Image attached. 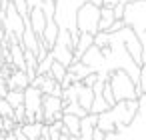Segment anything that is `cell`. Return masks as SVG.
I'll return each mask as SVG.
<instances>
[{"label":"cell","instance_id":"obj_1","mask_svg":"<svg viewBox=\"0 0 146 140\" xmlns=\"http://www.w3.org/2000/svg\"><path fill=\"white\" fill-rule=\"evenodd\" d=\"M108 86L112 88V94H114V100L116 102H122V100H138V90H136V84L134 80L124 72V70H112L108 72Z\"/></svg>","mask_w":146,"mask_h":140},{"label":"cell","instance_id":"obj_2","mask_svg":"<svg viewBox=\"0 0 146 140\" xmlns=\"http://www.w3.org/2000/svg\"><path fill=\"white\" fill-rule=\"evenodd\" d=\"M98 20H100V6H96L92 2L80 4V8L76 10V16H74L76 30L92 34V36L98 32Z\"/></svg>","mask_w":146,"mask_h":140},{"label":"cell","instance_id":"obj_3","mask_svg":"<svg viewBox=\"0 0 146 140\" xmlns=\"http://www.w3.org/2000/svg\"><path fill=\"white\" fill-rule=\"evenodd\" d=\"M122 22H124V26L130 28L134 34L146 32V0H136V2L124 4Z\"/></svg>","mask_w":146,"mask_h":140},{"label":"cell","instance_id":"obj_4","mask_svg":"<svg viewBox=\"0 0 146 140\" xmlns=\"http://www.w3.org/2000/svg\"><path fill=\"white\" fill-rule=\"evenodd\" d=\"M110 116L116 124V134H122L136 118L138 114V100H122V102H116L110 110Z\"/></svg>","mask_w":146,"mask_h":140},{"label":"cell","instance_id":"obj_5","mask_svg":"<svg viewBox=\"0 0 146 140\" xmlns=\"http://www.w3.org/2000/svg\"><path fill=\"white\" fill-rule=\"evenodd\" d=\"M2 30L4 32H8V34H14L18 40L22 38V32H24V18L16 12V8L12 6V4H8L6 6V10H4V20H2Z\"/></svg>","mask_w":146,"mask_h":140},{"label":"cell","instance_id":"obj_6","mask_svg":"<svg viewBox=\"0 0 146 140\" xmlns=\"http://www.w3.org/2000/svg\"><path fill=\"white\" fill-rule=\"evenodd\" d=\"M62 112V98L58 96H42V124H52L54 114Z\"/></svg>","mask_w":146,"mask_h":140},{"label":"cell","instance_id":"obj_7","mask_svg":"<svg viewBox=\"0 0 146 140\" xmlns=\"http://www.w3.org/2000/svg\"><path fill=\"white\" fill-rule=\"evenodd\" d=\"M46 16H44V12H42V8H32L30 12H28V24H30V28H32V32L40 38L42 36V32H44V26H46Z\"/></svg>","mask_w":146,"mask_h":140},{"label":"cell","instance_id":"obj_8","mask_svg":"<svg viewBox=\"0 0 146 140\" xmlns=\"http://www.w3.org/2000/svg\"><path fill=\"white\" fill-rule=\"evenodd\" d=\"M60 134L70 136V138H78L80 134V118L74 114H64L62 116V130Z\"/></svg>","mask_w":146,"mask_h":140},{"label":"cell","instance_id":"obj_9","mask_svg":"<svg viewBox=\"0 0 146 140\" xmlns=\"http://www.w3.org/2000/svg\"><path fill=\"white\" fill-rule=\"evenodd\" d=\"M50 54H52V58H54L56 62H60V64L66 66V68L74 62V52H72L70 48L62 46V44H54V46L50 48Z\"/></svg>","mask_w":146,"mask_h":140},{"label":"cell","instance_id":"obj_10","mask_svg":"<svg viewBox=\"0 0 146 140\" xmlns=\"http://www.w3.org/2000/svg\"><path fill=\"white\" fill-rule=\"evenodd\" d=\"M6 84H8V90H22V92H24V90L30 86V80H28L26 72H22V70H12V74L8 76Z\"/></svg>","mask_w":146,"mask_h":140},{"label":"cell","instance_id":"obj_11","mask_svg":"<svg viewBox=\"0 0 146 140\" xmlns=\"http://www.w3.org/2000/svg\"><path fill=\"white\" fill-rule=\"evenodd\" d=\"M58 32H60V28H58V24L54 22V18H52V20H48V22H46V26H44V32H42V36H40V42L50 50V48L54 46L56 38H58Z\"/></svg>","mask_w":146,"mask_h":140},{"label":"cell","instance_id":"obj_12","mask_svg":"<svg viewBox=\"0 0 146 140\" xmlns=\"http://www.w3.org/2000/svg\"><path fill=\"white\" fill-rule=\"evenodd\" d=\"M94 44V36L92 34H86V32H80L78 34V40H76V46H74V62H80L82 54Z\"/></svg>","mask_w":146,"mask_h":140},{"label":"cell","instance_id":"obj_13","mask_svg":"<svg viewBox=\"0 0 146 140\" xmlns=\"http://www.w3.org/2000/svg\"><path fill=\"white\" fill-rule=\"evenodd\" d=\"M92 100H94V92H92V88H86V86H78V94H76V104L82 108V110H86L88 114H90V106H92Z\"/></svg>","mask_w":146,"mask_h":140},{"label":"cell","instance_id":"obj_14","mask_svg":"<svg viewBox=\"0 0 146 140\" xmlns=\"http://www.w3.org/2000/svg\"><path fill=\"white\" fill-rule=\"evenodd\" d=\"M40 92H42V96H62V88H60V84L56 82V80H52V78H48V76H44V82L40 84V88H38Z\"/></svg>","mask_w":146,"mask_h":140},{"label":"cell","instance_id":"obj_15","mask_svg":"<svg viewBox=\"0 0 146 140\" xmlns=\"http://www.w3.org/2000/svg\"><path fill=\"white\" fill-rule=\"evenodd\" d=\"M68 72L76 78V82H82L88 74H94V70L92 68H88L86 64H82V62H72L70 66H68Z\"/></svg>","mask_w":146,"mask_h":140},{"label":"cell","instance_id":"obj_16","mask_svg":"<svg viewBox=\"0 0 146 140\" xmlns=\"http://www.w3.org/2000/svg\"><path fill=\"white\" fill-rule=\"evenodd\" d=\"M20 130H22V134H24L28 140H40V134H42V122L20 124Z\"/></svg>","mask_w":146,"mask_h":140},{"label":"cell","instance_id":"obj_17","mask_svg":"<svg viewBox=\"0 0 146 140\" xmlns=\"http://www.w3.org/2000/svg\"><path fill=\"white\" fill-rule=\"evenodd\" d=\"M114 22V14H112V8H106V6H100V20H98V32H106Z\"/></svg>","mask_w":146,"mask_h":140},{"label":"cell","instance_id":"obj_18","mask_svg":"<svg viewBox=\"0 0 146 140\" xmlns=\"http://www.w3.org/2000/svg\"><path fill=\"white\" fill-rule=\"evenodd\" d=\"M66 70H68V68H66V66H62V64H60V62H56V60H54V62H52V66H50V70H48V74H46V76H48V78H52V80H56V82H58V84H60V82H62V78H64V76H66Z\"/></svg>","mask_w":146,"mask_h":140},{"label":"cell","instance_id":"obj_19","mask_svg":"<svg viewBox=\"0 0 146 140\" xmlns=\"http://www.w3.org/2000/svg\"><path fill=\"white\" fill-rule=\"evenodd\" d=\"M4 100L12 106V110L18 108V106H24V92L22 90H8V94H6Z\"/></svg>","mask_w":146,"mask_h":140},{"label":"cell","instance_id":"obj_20","mask_svg":"<svg viewBox=\"0 0 146 140\" xmlns=\"http://www.w3.org/2000/svg\"><path fill=\"white\" fill-rule=\"evenodd\" d=\"M62 114H74V116L82 118V116H86L88 112H86V110H82L76 102H62Z\"/></svg>","mask_w":146,"mask_h":140},{"label":"cell","instance_id":"obj_21","mask_svg":"<svg viewBox=\"0 0 146 140\" xmlns=\"http://www.w3.org/2000/svg\"><path fill=\"white\" fill-rule=\"evenodd\" d=\"M110 40H112V36L108 34V32H96L94 34V46L96 48H108L110 46Z\"/></svg>","mask_w":146,"mask_h":140},{"label":"cell","instance_id":"obj_22","mask_svg":"<svg viewBox=\"0 0 146 140\" xmlns=\"http://www.w3.org/2000/svg\"><path fill=\"white\" fill-rule=\"evenodd\" d=\"M52 62H54V58H52V54L48 52V54H46V58H42V60L38 62V66H36V74L46 76V74H48V70H50V66H52Z\"/></svg>","mask_w":146,"mask_h":140},{"label":"cell","instance_id":"obj_23","mask_svg":"<svg viewBox=\"0 0 146 140\" xmlns=\"http://www.w3.org/2000/svg\"><path fill=\"white\" fill-rule=\"evenodd\" d=\"M136 90H138V94H146V64H142V66H140V70H138Z\"/></svg>","mask_w":146,"mask_h":140},{"label":"cell","instance_id":"obj_24","mask_svg":"<svg viewBox=\"0 0 146 140\" xmlns=\"http://www.w3.org/2000/svg\"><path fill=\"white\" fill-rule=\"evenodd\" d=\"M8 2L16 8V12L24 18V20H28V6H26V2L24 0H8Z\"/></svg>","mask_w":146,"mask_h":140},{"label":"cell","instance_id":"obj_25","mask_svg":"<svg viewBox=\"0 0 146 140\" xmlns=\"http://www.w3.org/2000/svg\"><path fill=\"white\" fill-rule=\"evenodd\" d=\"M100 94H102L104 102H106V104H108L110 108H112V106L116 104V100H114V94H112V88L108 86V82H104V86H102V92H100Z\"/></svg>","mask_w":146,"mask_h":140},{"label":"cell","instance_id":"obj_26","mask_svg":"<svg viewBox=\"0 0 146 140\" xmlns=\"http://www.w3.org/2000/svg\"><path fill=\"white\" fill-rule=\"evenodd\" d=\"M12 116H14L12 106H10L4 98H0V118H12Z\"/></svg>","mask_w":146,"mask_h":140},{"label":"cell","instance_id":"obj_27","mask_svg":"<svg viewBox=\"0 0 146 140\" xmlns=\"http://www.w3.org/2000/svg\"><path fill=\"white\" fill-rule=\"evenodd\" d=\"M96 80H98V74L94 72V74H88V76H86L80 84H82V86H86V88H92V86L96 84Z\"/></svg>","mask_w":146,"mask_h":140},{"label":"cell","instance_id":"obj_28","mask_svg":"<svg viewBox=\"0 0 146 140\" xmlns=\"http://www.w3.org/2000/svg\"><path fill=\"white\" fill-rule=\"evenodd\" d=\"M122 28H124V22H122V20H114V22H112V26H110L106 32H108V34H116V32H120Z\"/></svg>","mask_w":146,"mask_h":140},{"label":"cell","instance_id":"obj_29","mask_svg":"<svg viewBox=\"0 0 146 140\" xmlns=\"http://www.w3.org/2000/svg\"><path fill=\"white\" fill-rule=\"evenodd\" d=\"M112 14H114V20H122V16H124V4H116L112 8Z\"/></svg>","mask_w":146,"mask_h":140},{"label":"cell","instance_id":"obj_30","mask_svg":"<svg viewBox=\"0 0 146 140\" xmlns=\"http://www.w3.org/2000/svg\"><path fill=\"white\" fill-rule=\"evenodd\" d=\"M26 2V6H28V12L32 10V8H42V2L44 0H24Z\"/></svg>","mask_w":146,"mask_h":140},{"label":"cell","instance_id":"obj_31","mask_svg":"<svg viewBox=\"0 0 146 140\" xmlns=\"http://www.w3.org/2000/svg\"><path fill=\"white\" fill-rule=\"evenodd\" d=\"M6 94H8V84L6 80H0V98H6Z\"/></svg>","mask_w":146,"mask_h":140},{"label":"cell","instance_id":"obj_32","mask_svg":"<svg viewBox=\"0 0 146 140\" xmlns=\"http://www.w3.org/2000/svg\"><path fill=\"white\" fill-rule=\"evenodd\" d=\"M4 140H16L14 132H6V134H4Z\"/></svg>","mask_w":146,"mask_h":140},{"label":"cell","instance_id":"obj_33","mask_svg":"<svg viewBox=\"0 0 146 140\" xmlns=\"http://www.w3.org/2000/svg\"><path fill=\"white\" fill-rule=\"evenodd\" d=\"M2 38H4V30H2V26H0V42H2Z\"/></svg>","mask_w":146,"mask_h":140},{"label":"cell","instance_id":"obj_34","mask_svg":"<svg viewBox=\"0 0 146 140\" xmlns=\"http://www.w3.org/2000/svg\"><path fill=\"white\" fill-rule=\"evenodd\" d=\"M60 140H70V136H64V134H62V136H60Z\"/></svg>","mask_w":146,"mask_h":140},{"label":"cell","instance_id":"obj_35","mask_svg":"<svg viewBox=\"0 0 146 140\" xmlns=\"http://www.w3.org/2000/svg\"><path fill=\"white\" fill-rule=\"evenodd\" d=\"M0 4H2V0H0Z\"/></svg>","mask_w":146,"mask_h":140},{"label":"cell","instance_id":"obj_36","mask_svg":"<svg viewBox=\"0 0 146 140\" xmlns=\"http://www.w3.org/2000/svg\"><path fill=\"white\" fill-rule=\"evenodd\" d=\"M44 2H48V0H44Z\"/></svg>","mask_w":146,"mask_h":140}]
</instances>
